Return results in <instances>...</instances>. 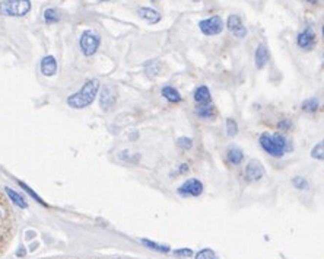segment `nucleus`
Wrapping results in <instances>:
<instances>
[{"instance_id": "bb28decb", "label": "nucleus", "mask_w": 324, "mask_h": 259, "mask_svg": "<svg viewBox=\"0 0 324 259\" xmlns=\"http://www.w3.org/2000/svg\"><path fill=\"white\" fill-rule=\"evenodd\" d=\"M310 156L316 160H324V139L320 140L310 152Z\"/></svg>"}, {"instance_id": "20e7f679", "label": "nucleus", "mask_w": 324, "mask_h": 259, "mask_svg": "<svg viewBox=\"0 0 324 259\" xmlns=\"http://www.w3.org/2000/svg\"><path fill=\"white\" fill-rule=\"evenodd\" d=\"M203 192H205V185L199 178H189L177 188V194L184 198H197Z\"/></svg>"}, {"instance_id": "4c0bfd02", "label": "nucleus", "mask_w": 324, "mask_h": 259, "mask_svg": "<svg viewBox=\"0 0 324 259\" xmlns=\"http://www.w3.org/2000/svg\"><path fill=\"white\" fill-rule=\"evenodd\" d=\"M322 32H323V38H324V25H323V28H322Z\"/></svg>"}, {"instance_id": "2eb2a0df", "label": "nucleus", "mask_w": 324, "mask_h": 259, "mask_svg": "<svg viewBox=\"0 0 324 259\" xmlns=\"http://www.w3.org/2000/svg\"><path fill=\"white\" fill-rule=\"evenodd\" d=\"M137 15L143 19V20H146L148 23H151V25H155V23H158L159 20H161V13L158 12V10H155V9H152V7H139L137 9Z\"/></svg>"}, {"instance_id": "393cba45", "label": "nucleus", "mask_w": 324, "mask_h": 259, "mask_svg": "<svg viewBox=\"0 0 324 259\" xmlns=\"http://www.w3.org/2000/svg\"><path fill=\"white\" fill-rule=\"evenodd\" d=\"M44 20H45L47 23H56V22H59V20H60V13H59V10L54 9V7L45 9V10H44Z\"/></svg>"}, {"instance_id": "4be33fe9", "label": "nucleus", "mask_w": 324, "mask_h": 259, "mask_svg": "<svg viewBox=\"0 0 324 259\" xmlns=\"http://www.w3.org/2000/svg\"><path fill=\"white\" fill-rule=\"evenodd\" d=\"M320 108V100L317 98H308L301 103V109L307 114H314Z\"/></svg>"}, {"instance_id": "ea45409f", "label": "nucleus", "mask_w": 324, "mask_h": 259, "mask_svg": "<svg viewBox=\"0 0 324 259\" xmlns=\"http://www.w3.org/2000/svg\"><path fill=\"white\" fill-rule=\"evenodd\" d=\"M152 1H155V0H152Z\"/></svg>"}, {"instance_id": "473e14b6", "label": "nucleus", "mask_w": 324, "mask_h": 259, "mask_svg": "<svg viewBox=\"0 0 324 259\" xmlns=\"http://www.w3.org/2000/svg\"><path fill=\"white\" fill-rule=\"evenodd\" d=\"M25 255H26L25 248H23V246H19V248H18V251H16V257H18V258H23Z\"/></svg>"}, {"instance_id": "f03ea898", "label": "nucleus", "mask_w": 324, "mask_h": 259, "mask_svg": "<svg viewBox=\"0 0 324 259\" xmlns=\"http://www.w3.org/2000/svg\"><path fill=\"white\" fill-rule=\"evenodd\" d=\"M31 10L29 0H3L0 1V16L21 18L28 15Z\"/></svg>"}, {"instance_id": "412c9836", "label": "nucleus", "mask_w": 324, "mask_h": 259, "mask_svg": "<svg viewBox=\"0 0 324 259\" xmlns=\"http://www.w3.org/2000/svg\"><path fill=\"white\" fill-rule=\"evenodd\" d=\"M4 192L7 194L9 199H10L15 205H18L19 208H26V207H28V202L25 201V198H23L21 194H18L16 191L10 189L9 186H4Z\"/></svg>"}, {"instance_id": "423d86ee", "label": "nucleus", "mask_w": 324, "mask_h": 259, "mask_svg": "<svg viewBox=\"0 0 324 259\" xmlns=\"http://www.w3.org/2000/svg\"><path fill=\"white\" fill-rule=\"evenodd\" d=\"M259 144L260 147L270 156L275 159H282L285 156V152L278 146V143L273 140L270 133H263L259 136Z\"/></svg>"}, {"instance_id": "7c9ffc66", "label": "nucleus", "mask_w": 324, "mask_h": 259, "mask_svg": "<svg viewBox=\"0 0 324 259\" xmlns=\"http://www.w3.org/2000/svg\"><path fill=\"white\" fill-rule=\"evenodd\" d=\"M18 183H19V186H21V188H22L25 192H28V194L31 195V198H34V199H35L37 202H40L41 205H47V204H45V201H43V198H41L40 195H37V192H34V191H32V189H31V188H29L26 183H23V182H21V180H18Z\"/></svg>"}, {"instance_id": "e433bc0d", "label": "nucleus", "mask_w": 324, "mask_h": 259, "mask_svg": "<svg viewBox=\"0 0 324 259\" xmlns=\"http://www.w3.org/2000/svg\"><path fill=\"white\" fill-rule=\"evenodd\" d=\"M194 3H199V1H202V0H193Z\"/></svg>"}, {"instance_id": "9b49d317", "label": "nucleus", "mask_w": 324, "mask_h": 259, "mask_svg": "<svg viewBox=\"0 0 324 259\" xmlns=\"http://www.w3.org/2000/svg\"><path fill=\"white\" fill-rule=\"evenodd\" d=\"M270 60V51H269V47L266 44H259L257 48H256V53H254V64L259 70L264 69L267 66Z\"/></svg>"}, {"instance_id": "39448f33", "label": "nucleus", "mask_w": 324, "mask_h": 259, "mask_svg": "<svg viewBox=\"0 0 324 259\" xmlns=\"http://www.w3.org/2000/svg\"><path fill=\"white\" fill-rule=\"evenodd\" d=\"M225 28V23L222 20L220 16H211V18H206V19H202L199 22V29L203 35L206 37H215L222 34Z\"/></svg>"}, {"instance_id": "9d476101", "label": "nucleus", "mask_w": 324, "mask_h": 259, "mask_svg": "<svg viewBox=\"0 0 324 259\" xmlns=\"http://www.w3.org/2000/svg\"><path fill=\"white\" fill-rule=\"evenodd\" d=\"M297 45L302 50V51H311L316 45V34L314 31L307 26L304 31H301L297 35Z\"/></svg>"}, {"instance_id": "c85d7f7f", "label": "nucleus", "mask_w": 324, "mask_h": 259, "mask_svg": "<svg viewBox=\"0 0 324 259\" xmlns=\"http://www.w3.org/2000/svg\"><path fill=\"white\" fill-rule=\"evenodd\" d=\"M173 254L181 259H190L194 257V251L192 248H178V249L173 251Z\"/></svg>"}, {"instance_id": "a19ab883", "label": "nucleus", "mask_w": 324, "mask_h": 259, "mask_svg": "<svg viewBox=\"0 0 324 259\" xmlns=\"http://www.w3.org/2000/svg\"><path fill=\"white\" fill-rule=\"evenodd\" d=\"M0 214H1V213H0Z\"/></svg>"}, {"instance_id": "cd10ccee", "label": "nucleus", "mask_w": 324, "mask_h": 259, "mask_svg": "<svg viewBox=\"0 0 324 259\" xmlns=\"http://www.w3.org/2000/svg\"><path fill=\"white\" fill-rule=\"evenodd\" d=\"M177 146L181 150H192L193 149V139H190L187 136H183V137L177 139Z\"/></svg>"}, {"instance_id": "f3484780", "label": "nucleus", "mask_w": 324, "mask_h": 259, "mask_svg": "<svg viewBox=\"0 0 324 259\" xmlns=\"http://www.w3.org/2000/svg\"><path fill=\"white\" fill-rule=\"evenodd\" d=\"M41 73L44 76H54L57 73V61L53 56H45L43 60H41Z\"/></svg>"}, {"instance_id": "2f4dec72", "label": "nucleus", "mask_w": 324, "mask_h": 259, "mask_svg": "<svg viewBox=\"0 0 324 259\" xmlns=\"http://www.w3.org/2000/svg\"><path fill=\"white\" fill-rule=\"evenodd\" d=\"M189 171H190L189 163H181V165H178V168H177V175H186V173H189Z\"/></svg>"}, {"instance_id": "c756f323", "label": "nucleus", "mask_w": 324, "mask_h": 259, "mask_svg": "<svg viewBox=\"0 0 324 259\" xmlns=\"http://www.w3.org/2000/svg\"><path fill=\"white\" fill-rule=\"evenodd\" d=\"M276 127H278L279 133H286V131H291V130H292L294 124H292V120H289V118H282V120L278 121Z\"/></svg>"}, {"instance_id": "f8f14e48", "label": "nucleus", "mask_w": 324, "mask_h": 259, "mask_svg": "<svg viewBox=\"0 0 324 259\" xmlns=\"http://www.w3.org/2000/svg\"><path fill=\"white\" fill-rule=\"evenodd\" d=\"M194 114L197 115L199 120L202 121H214L217 117V111H216L215 105L209 103V105H196L194 106Z\"/></svg>"}, {"instance_id": "6ab92c4d", "label": "nucleus", "mask_w": 324, "mask_h": 259, "mask_svg": "<svg viewBox=\"0 0 324 259\" xmlns=\"http://www.w3.org/2000/svg\"><path fill=\"white\" fill-rule=\"evenodd\" d=\"M272 137H273V140L278 143V146L285 152V155L286 153H291L292 150H294V144H292V141L283 134V133H275V134H272Z\"/></svg>"}, {"instance_id": "c9c22d12", "label": "nucleus", "mask_w": 324, "mask_h": 259, "mask_svg": "<svg viewBox=\"0 0 324 259\" xmlns=\"http://www.w3.org/2000/svg\"><path fill=\"white\" fill-rule=\"evenodd\" d=\"M308 3H311V4H317L319 3V0H307Z\"/></svg>"}, {"instance_id": "aec40b11", "label": "nucleus", "mask_w": 324, "mask_h": 259, "mask_svg": "<svg viewBox=\"0 0 324 259\" xmlns=\"http://www.w3.org/2000/svg\"><path fill=\"white\" fill-rule=\"evenodd\" d=\"M143 67H145V75H146L148 78H151V79L159 76L161 72H162V64H161L158 60H149V61L145 63Z\"/></svg>"}, {"instance_id": "7ed1b4c3", "label": "nucleus", "mask_w": 324, "mask_h": 259, "mask_svg": "<svg viewBox=\"0 0 324 259\" xmlns=\"http://www.w3.org/2000/svg\"><path fill=\"white\" fill-rule=\"evenodd\" d=\"M100 45H101V38L98 34H95L91 29H86L82 32V35L79 38V48L84 56H86V57L94 56L98 51Z\"/></svg>"}, {"instance_id": "a211bd4d", "label": "nucleus", "mask_w": 324, "mask_h": 259, "mask_svg": "<svg viewBox=\"0 0 324 259\" xmlns=\"http://www.w3.org/2000/svg\"><path fill=\"white\" fill-rule=\"evenodd\" d=\"M139 242H140L145 248H148V249H151V251H155V252H159V254H171V252H173L171 246L158 243V242L151 240V239H140Z\"/></svg>"}, {"instance_id": "f704fd0d", "label": "nucleus", "mask_w": 324, "mask_h": 259, "mask_svg": "<svg viewBox=\"0 0 324 259\" xmlns=\"http://www.w3.org/2000/svg\"><path fill=\"white\" fill-rule=\"evenodd\" d=\"M37 248H38V243H32V245H31V248H29V251H31V252H34Z\"/></svg>"}, {"instance_id": "5701e85b", "label": "nucleus", "mask_w": 324, "mask_h": 259, "mask_svg": "<svg viewBox=\"0 0 324 259\" xmlns=\"http://www.w3.org/2000/svg\"><path fill=\"white\" fill-rule=\"evenodd\" d=\"M225 131L228 137H237L239 133V127L238 122L234 118H226L225 120Z\"/></svg>"}, {"instance_id": "b1692460", "label": "nucleus", "mask_w": 324, "mask_h": 259, "mask_svg": "<svg viewBox=\"0 0 324 259\" xmlns=\"http://www.w3.org/2000/svg\"><path fill=\"white\" fill-rule=\"evenodd\" d=\"M292 186L298 191H308L310 189V182L307 178L304 176H294L292 180H291Z\"/></svg>"}, {"instance_id": "dca6fc26", "label": "nucleus", "mask_w": 324, "mask_h": 259, "mask_svg": "<svg viewBox=\"0 0 324 259\" xmlns=\"http://www.w3.org/2000/svg\"><path fill=\"white\" fill-rule=\"evenodd\" d=\"M161 96L165 100H168L170 103H180V102H183V96L178 92V89L171 86V85H165L161 89Z\"/></svg>"}, {"instance_id": "1a4fd4ad", "label": "nucleus", "mask_w": 324, "mask_h": 259, "mask_svg": "<svg viewBox=\"0 0 324 259\" xmlns=\"http://www.w3.org/2000/svg\"><path fill=\"white\" fill-rule=\"evenodd\" d=\"M225 26L228 28V31H229L235 38H239V40L245 38L247 34H248V31H247V28H245V25H244L241 16H239V15H235V13H232V15L228 16Z\"/></svg>"}, {"instance_id": "0eeeda50", "label": "nucleus", "mask_w": 324, "mask_h": 259, "mask_svg": "<svg viewBox=\"0 0 324 259\" xmlns=\"http://www.w3.org/2000/svg\"><path fill=\"white\" fill-rule=\"evenodd\" d=\"M266 169L259 159H251L244 168V178L247 182H259L264 178Z\"/></svg>"}, {"instance_id": "6e6552de", "label": "nucleus", "mask_w": 324, "mask_h": 259, "mask_svg": "<svg viewBox=\"0 0 324 259\" xmlns=\"http://www.w3.org/2000/svg\"><path fill=\"white\" fill-rule=\"evenodd\" d=\"M117 89L111 85H106L100 92V108L104 112H109L117 103Z\"/></svg>"}, {"instance_id": "72a5a7b5", "label": "nucleus", "mask_w": 324, "mask_h": 259, "mask_svg": "<svg viewBox=\"0 0 324 259\" xmlns=\"http://www.w3.org/2000/svg\"><path fill=\"white\" fill-rule=\"evenodd\" d=\"M34 236H37V233H34V232H26V239H32Z\"/></svg>"}, {"instance_id": "ddd939ff", "label": "nucleus", "mask_w": 324, "mask_h": 259, "mask_svg": "<svg viewBox=\"0 0 324 259\" xmlns=\"http://www.w3.org/2000/svg\"><path fill=\"white\" fill-rule=\"evenodd\" d=\"M244 150L235 144H231L228 149H226V160L231 166H239L242 162H244Z\"/></svg>"}, {"instance_id": "58836bf2", "label": "nucleus", "mask_w": 324, "mask_h": 259, "mask_svg": "<svg viewBox=\"0 0 324 259\" xmlns=\"http://www.w3.org/2000/svg\"><path fill=\"white\" fill-rule=\"evenodd\" d=\"M98 1H108V0H98Z\"/></svg>"}, {"instance_id": "4468645a", "label": "nucleus", "mask_w": 324, "mask_h": 259, "mask_svg": "<svg viewBox=\"0 0 324 259\" xmlns=\"http://www.w3.org/2000/svg\"><path fill=\"white\" fill-rule=\"evenodd\" d=\"M193 100L196 105H209L212 103V93L206 85H199L193 92Z\"/></svg>"}, {"instance_id": "f257e3e1", "label": "nucleus", "mask_w": 324, "mask_h": 259, "mask_svg": "<svg viewBox=\"0 0 324 259\" xmlns=\"http://www.w3.org/2000/svg\"><path fill=\"white\" fill-rule=\"evenodd\" d=\"M100 87H101V83L98 79H89L84 83V86L78 92L72 93L66 102L73 109H85L94 103V100L100 92Z\"/></svg>"}, {"instance_id": "a878e982", "label": "nucleus", "mask_w": 324, "mask_h": 259, "mask_svg": "<svg viewBox=\"0 0 324 259\" xmlns=\"http://www.w3.org/2000/svg\"><path fill=\"white\" fill-rule=\"evenodd\" d=\"M194 259H219L217 254L211 248H203L197 252H194Z\"/></svg>"}]
</instances>
